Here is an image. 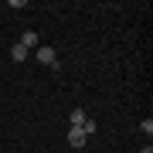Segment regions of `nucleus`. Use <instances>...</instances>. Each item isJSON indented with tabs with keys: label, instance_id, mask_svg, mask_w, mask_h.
Returning <instances> with one entry per match:
<instances>
[{
	"label": "nucleus",
	"instance_id": "obj_1",
	"mask_svg": "<svg viewBox=\"0 0 153 153\" xmlns=\"http://www.w3.org/2000/svg\"><path fill=\"white\" fill-rule=\"evenodd\" d=\"M38 61H41V65H51V68H55V65H58V55H55V48L41 44V48H38Z\"/></svg>",
	"mask_w": 153,
	"mask_h": 153
},
{
	"label": "nucleus",
	"instance_id": "obj_2",
	"mask_svg": "<svg viewBox=\"0 0 153 153\" xmlns=\"http://www.w3.org/2000/svg\"><path fill=\"white\" fill-rule=\"evenodd\" d=\"M85 140L88 136H85L82 129H68V146H85Z\"/></svg>",
	"mask_w": 153,
	"mask_h": 153
},
{
	"label": "nucleus",
	"instance_id": "obj_3",
	"mask_svg": "<svg viewBox=\"0 0 153 153\" xmlns=\"http://www.w3.org/2000/svg\"><path fill=\"white\" fill-rule=\"evenodd\" d=\"M17 44H24L27 51H31V48H38V34H34V31H24V34H21V41H17Z\"/></svg>",
	"mask_w": 153,
	"mask_h": 153
},
{
	"label": "nucleus",
	"instance_id": "obj_4",
	"mask_svg": "<svg viewBox=\"0 0 153 153\" xmlns=\"http://www.w3.org/2000/svg\"><path fill=\"white\" fill-rule=\"evenodd\" d=\"M68 123H71V129H78V126L85 123V109H71V116H68Z\"/></svg>",
	"mask_w": 153,
	"mask_h": 153
},
{
	"label": "nucleus",
	"instance_id": "obj_5",
	"mask_svg": "<svg viewBox=\"0 0 153 153\" xmlns=\"http://www.w3.org/2000/svg\"><path fill=\"white\" fill-rule=\"evenodd\" d=\"M10 58L14 61H24V58H27V48H24V44H14V48H10Z\"/></svg>",
	"mask_w": 153,
	"mask_h": 153
},
{
	"label": "nucleus",
	"instance_id": "obj_6",
	"mask_svg": "<svg viewBox=\"0 0 153 153\" xmlns=\"http://www.w3.org/2000/svg\"><path fill=\"white\" fill-rule=\"evenodd\" d=\"M140 129H143V133L150 136V133H153V119H143V123H140Z\"/></svg>",
	"mask_w": 153,
	"mask_h": 153
}]
</instances>
